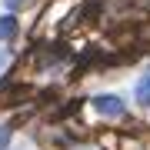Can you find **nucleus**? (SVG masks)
Instances as JSON below:
<instances>
[{
	"mask_svg": "<svg viewBox=\"0 0 150 150\" xmlns=\"http://www.w3.org/2000/svg\"><path fill=\"white\" fill-rule=\"evenodd\" d=\"M93 107L103 113V117H123V100L120 97H113V93H100V97H93Z\"/></svg>",
	"mask_w": 150,
	"mask_h": 150,
	"instance_id": "1",
	"label": "nucleus"
},
{
	"mask_svg": "<svg viewBox=\"0 0 150 150\" xmlns=\"http://www.w3.org/2000/svg\"><path fill=\"white\" fill-rule=\"evenodd\" d=\"M17 37V17H0V40H13Z\"/></svg>",
	"mask_w": 150,
	"mask_h": 150,
	"instance_id": "2",
	"label": "nucleus"
},
{
	"mask_svg": "<svg viewBox=\"0 0 150 150\" xmlns=\"http://www.w3.org/2000/svg\"><path fill=\"white\" fill-rule=\"evenodd\" d=\"M137 100L140 103H150V74H144V80L137 83Z\"/></svg>",
	"mask_w": 150,
	"mask_h": 150,
	"instance_id": "3",
	"label": "nucleus"
},
{
	"mask_svg": "<svg viewBox=\"0 0 150 150\" xmlns=\"http://www.w3.org/2000/svg\"><path fill=\"white\" fill-rule=\"evenodd\" d=\"M10 134H13V123H4V127H0V150H7V144H10Z\"/></svg>",
	"mask_w": 150,
	"mask_h": 150,
	"instance_id": "4",
	"label": "nucleus"
},
{
	"mask_svg": "<svg viewBox=\"0 0 150 150\" xmlns=\"http://www.w3.org/2000/svg\"><path fill=\"white\" fill-rule=\"evenodd\" d=\"M7 64V50H0V67H4Z\"/></svg>",
	"mask_w": 150,
	"mask_h": 150,
	"instance_id": "5",
	"label": "nucleus"
},
{
	"mask_svg": "<svg viewBox=\"0 0 150 150\" xmlns=\"http://www.w3.org/2000/svg\"><path fill=\"white\" fill-rule=\"evenodd\" d=\"M7 4H10V7H20V4H23V0H7Z\"/></svg>",
	"mask_w": 150,
	"mask_h": 150,
	"instance_id": "6",
	"label": "nucleus"
}]
</instances>
